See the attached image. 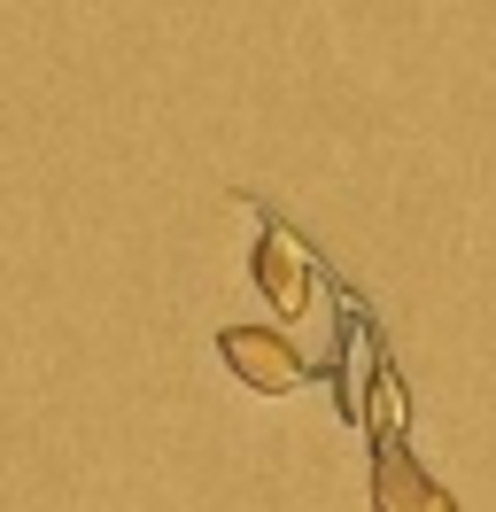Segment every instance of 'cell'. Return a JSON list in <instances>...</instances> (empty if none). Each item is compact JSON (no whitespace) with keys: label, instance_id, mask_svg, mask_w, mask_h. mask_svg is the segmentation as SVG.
Instances as JSON below:
<instances>
[{"label":"cell","instance_id":"cell-3","mask_svg":"<svg viewBox=\"0 0 496 512\" xmlns=\"http://www.w3.org/2000/svg\"><path fill=\"white\" fill-rule=\"evenodd\" d=\"M372 512H458V497L403 450V435L372 443Z\"/></svg>","mask_w":496,"mask_h":512},{"label":"cell","instance_id":"cell-2","mask_svg":"<svg viewBox=\"0 0 496 512\" xmlns=\"http://www.w3.org/2000/svg\"><path fill=\"white\" fill-rule=\"evenodd\" d=\"M256 225H264V241H256V288L272 295L279 319H303L310 288H318V256H310L303 233H287V225L264 218V210H256Z\"/></svg>","mask_w":496,"mask_h":512},{"label":"cell","instance_id":"cell-1","mask_svg":"<svg viewBox=\"0 0 496 512\" xmlns=\"http://www.w3.org/2000/svg\"><path fill=\"white\" fill-rule=\"evenodd\" d=\"M217 357L233 365V381H248V396H295L310 381V357L287 334H272V326H225Z\"/></svg>","mask_w":496,"mask_h":512}]
</instances>
